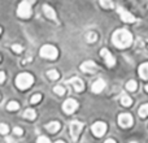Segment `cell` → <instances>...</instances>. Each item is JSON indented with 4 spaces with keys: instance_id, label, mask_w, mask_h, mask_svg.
I'll use <instances>...</instances> for the list:
<instances>
[{
    "instance_id": "cell-27",
    "label": "cell",
    "mask_w": 148,
    "mask_h": 143,
    "mask_svg": "<svg viewBox=\"0 0 148 143\" xmlns=\"http://www.w3.org/2000/svg\"><path fill=\"white\" fill-rule=\"evenodd\" d=\"M8 131H9V128H8V125H5V124H0V134H8Z\"/></svg>"
},
{
    "instance_id": "cell-5",
    "label": "cell",
    "mask_w": 148,
    "mask_h": 143,
    "mask_svg": "<svg viewBox=\"0 0 148 143\" xmlns=\"http://www.w3.org/2000/svg\"><path fill=\"white\" fill-rule=\"evenodd\" d=\"M82 129H83V124L79 121H72L69 125V130H70V135H72L73 141H77L78 137L81 135Z\"/></svg>"
},
{
    "instance_id": "cell-8",
    "label": "cell",
    "mask_w": 148,
    "mask_h": 143,
    "mask_svg": "<svg viewBox=\"0 0 148 143\" xmlns=\"http://www.w3.org/2000/svg\"><path fill=\"white\" fill-rule=\"evenodd\" d=\"M91 130H92V133H94L95 137L100 138V137H103L105 134V131H107V124L101 122V121H99V122H95L94 125H92Z\"/></svg>"
},
{
    "instance_id": "cell-14",
    "label": "cell",
    "mask_w": 148,
    "mask_h": 143,
    "mask_svg": "<svg viewBox=\"0 0 148 143\" xmlns=\"http://www.w3.org/2000/svg\"><path fill=\"white\" fill-rule=\"evenodd\" d=\"M43 12H44V14H46L47 17L49 18V20L57 21V18H56V12H55L53 8L49 7L48 4H44V5H43Z\"/></svg>"
},
{
    "instance_id": "cell-32",
    "label": "cell",
    "mask_w": 148,
    "mask_h": 143,
    "mask_svg": "<svg viewBox=\"0 0 148 143\" xmlns=\"http://www.w3.org/2000/svg\"><path fill=\"white\" fill-rule=\"evenodd\" d=\"M104 143H117V142H116L114 139H107V141H105Z\"/></svg>"
},
{
    "instance_id": "cell-17",
    "label": "cell",
    "mask_w": 148,
    "mask_h": 143,
    "mask_svg": "<svg viewBox=\"0 0 148 143\" xmlns=\"http://www.w3.org/2000/svg\"><path fill=\"white\" fill-rule=\"evenodd\" d=\"M120 100H121V104H122L123 107H130V105L133 104V100H131V98L127 96L126 94H122V95H121Z\"/></svg>"
},
{
    "instance_id": "cell-23",
    "label": "cell",
    "mask_w": 148,
    "mask_h": 143,
    "mask_svg": "<svg viewBox=\"0 0 148 143\" xmlns=\"http://www.w3.org/2000/svg\"><path fill=\"white\" fill-rule=\"evenodd\" d=\"M47 76H48V78L49 79H52V81H55V79H57L60 77V73L57 70H49V72H47Z\"/></svg>"
},
{
    "instance_id": "cell-10",
    "label": "cell",
    "mask_w": 148,
    "mask_h": 143,
    "mask_svg": "<svg viewBox=\"0 0 148 143\" xmlns=\"http://www.w3.org/2000/svg\"><path fill=\"white\" fill-rule=\"evenodd\" d=\"M100 55H101V57L104 59V61H105V64H107V67L112 68V67H114V65H116V59H114V56H113V55L110 54V52L108 51L107 48H103L101 51H100Z\"/></svg>"
},
{
    "instance_id": "cell-37",
    "label": "cell",
    "mask_w": 148,
    "mask_h": 143,
    "mask_svg": "<svg viewBox=\"0 0 148 143\" xmlns=\"http://www.w3.org/2000/svg\"><path fill=\"white\" fill-rule=\"evenodd\" d=\"M130 143H138V142H130Z\"/></svg>"
},
{
    "instance_id": "cell-24",
    "label": "cell",
    "mask_w": 148,
    "mask_h": 143,
    "mask_svg": "<svg viewBox=\"0 0 148 143\" xmlns=\"http://www.w3.org/2000/svg\"><path fill=\"white\" fill-rule=\"evenodd\" d=\"M20 108V104L17 102H9L7 105V109L8 111H17Z\"/></svg>"
},
{
    "instance_id": "cell-30",
    "label": "cell",
    "mask_w": 148,
    "mask_h": 143,
    "mask_svg": "<svg viewBox=\"0 0 148 143\" xmlns=\"http://www.w3.org/2000/svg\"><path fill=\"white\" fill-rule=\"evenodd\" d=\"M13 131H14L16 135H20V137L23 134V131H22V129H21V128H14V129H13Z\"/></svg>"
},
{
    "instance_id": "cell-7",
    "label": "cell",
    "mask_w": 148,
    "mask_h": 143,
    "mask_svg": "<svg viewBox=\"0 0 148 143\" xmlns=\"http://www.w3.org/2000/svg\"><path fill=\"white\" fill-rule=\"evenodd\" d=\"M77 108H78V103H77V100L72 99V98L66 99L64 102V104H62V109H64V112L66 113V115L74 113L77 111Z\"/></svg>"
},
{
    "instance_id": "cell-2",
    "label": "cell",
    "mask_w": 148,
    "mask_h": 143,
    "mask_svg": "<svg viewBox=\"0 0 148 143\" xmlns=\"http://www.w3.org/2000/svg\"><path fill=\"white\" fill-rule=\"evenodd\" d=\"M34 83V77L29 73H21L16 78V86L20 90H26Z\"/></svg>"
},
{
    "instance_id": "cell-21",
    "label": "cell",
    "mask_w": 148,
    "mask_h": 143,
    "mask_svg": "<svg viewBox=\"0 0 148 143\" xmlns=\"http://www.w3.org/2000/svg\"><path fill=\"white\" fill-rule=\"evenodd\" d=\"M139 116L140 117H148V104H143L139 108Z\"/></svg>"
},
{
    "instance_id": "cell-29",
    "label": "cell",
    "mask_w": 148,
    "mask_h": 143,
    "mask_svg": "<svg viewBox=\"0 0 148 143\" xmlns=\"http://www.w3.org/2000/svg\"><path fill=\"white\" fill-rule=\"evenodd\" d=\"M12 48H13V51H14L16 54H21V52H22V47H21L20 44H13Z\"/></svg>"
},
{
    "instance_id": "cell-11",
    "label": "cell",
    "mask_w": 148,
    "mask_h": 143,
    "mask_svg": "<svg viewBox=\"0 0 148 143\" xmlns=\"http://www.w3.org/2000/svg\"><path fill=\"white\" fill-rule=\"evenodd\" d=\"M68 85H70L77 92H82L84 90L83 81H82L81 78H78V77H73V78H70L69 81H68Z\"/></svg>"
},
{
    "instance_id": "cell-36",
    "label": "cell",
    "mask_w": 148,
    "mask_h": 143,
    "mask_svg": "<svg viewBox=\"0 0 148 143\" xmlns=\"http://www.w3.org/2000/svg\"><path fill=\"white\" fill-rule=\"evenodd\" d=\"M0 34H1V28H0Z\"/></svg>"
},
{
    "instance_id": "cell-20",
    "label": "cell",
    "mask_w": 148,
    "mask_h": 143,
    "mask_svg": "<svg viewBox=\"0 0 148 143\" xmlns=\"http://www.w3.org/2000/svg\"><path fill=\"white\" fill-rule=\"evenodd\" d=\"M97 39V34L94 33V31H90V33H87L86 35V41L88 42V43H94V42H96Z\"/></svg>"
},
{
    "instance_id": "cell-12",
    "label": "cell",
    "mask_w": 148,
    "mask_h": 143,
    "mask_svg": "<svg viewBox=\"0 0 148 143\" xmlns=\"http://www.w3.org/2000/svg\"><path fill=\"white\" fill-rule=\"evenodd\" d=\"M81 69L82 72H84V73H96L97 70V65L95 64L94 61H91V60H88V61H84L83 64L81 65Z\"/></svg>"
},
{
    "instance_id": "cell-22",
    "label": "cell",
    "mask_w": 148,
    "mask_h": 143,
    "mask_svg": "<svg viewBox=\"0 0 148 143\" xmlns=\"http://www.w3.org/2000/svg\"><path fill=\"white\" fill-rule=\"evenodd\" d=\"M99 3L103 8H105V9H110V8H113L112 0H99Z\"/></svg>"
},
{
    "instance_id": "cell-34",
    "label": "cell",
    "mask_w": 148,
    "mask_h": 143,
    "mask_svg": "<svg viewBox=\"0 0 148 143\" xmlns=\"http://www.w3.org/2000/svg\"><path fill=\"white\" fill-rule=\"evenodd\" d=\"M55 143H65V142H64V141H56Z\"/></svg>"
},
{
    "instance_id": "cell-13",
    "label": "cell",
    "mask_w": 148,
    "mask_h": 143,
    "mask_svg": "<svg viewBox=\"0 0 148 143\" xmlns=\"http://www.w3.org/2000/svg\"><path fill=\"white\" fill-rule=\"evenodd\" d=\"M104 89H105V81L104 79H101V78L96 79V81L94 82V85H92V91H94L95 94L101 92Z\"/></svg>"
},
{
    "instance_id": "cell-31",
    "label": "cell",
    "mask_w": 148,
    "mask_h": 143,
    "mask_svg": "<svg viewBox=\"0 0 148 143\" xmlns=\"http://www.w3.org/2000/svg\"><path fill=\"white\" fill-rule=\"evenodd\" d=\"M5 79V73H3V72H0V83H3Z\"/></svg>"
},
{
    "instance_id": "cell-33",
    "label": "cell",
    "mask_w": 148,
    "mask_h": 143,
    "mask_svg": "<svg viewBox=\"0 0 148 143\" xmlns=\"http://www.w3.org/2000/svg\"><path fill=\"white\" fill-rule=\"evenodd\" d=\"M26 1H29L30 4H33V3H35V0H26Z\"/></svg>"
},
{
    "instance_id": "cell-15",
    "label": "cell",
    "mask_w": 148,
    "mask_h": 143,
    "mask_svg": "<svg viewBox=\"0 0 148 143\" xmlns=\"http://www.w3.org/2000/svg\"><path fill=\"white\" fill-rule=\"evenodd\" d=\"M60 128H61V125H60V122H57V121H53V122H49L48 125L46 126V129L49 131V133L55 134L57 133V131L60 130Z\"/></svg>"
},
{
    "instance_id": "cell-28",
    "label": "cell",
    "mask_w": 148,
    "mask_h": 143,
    "mask_svg": "<svg viewBox=\"0 0 148 143\" xmlns=\"http://www.w3.org/2000/svg\"><path fill=\"white\" fill-rule=\"evenodd\" d=\"M36 143H51V142H49V139L47 138V137L42 135V137H39V138L36 139Z\"/></svg>"
},
{
    "instance_id": "cell-1",
    "label": "cell",
    "mask_w": 148,
    "mask_h": 143,
    "mask_svg": "<svg viewBox=\"0 0 148 143\" xmlns=\"http://www.w3.org/2000/svg\"><path fill=\"white\" fill-rule=\"evenodd\" d=\"M112 42L117 48H127L133 43V35L126 29H120L113 33Z\"/></svg>"
},
{
    "instance_id": "cell-35",
    "label": "cell",
    "mask_w": 148,
    "mask_h": 143,
    "mask_svg": "<svg viewBox=\"0 0 148 143\" xmlns=\"http://www.w3.org/2000/svg\"><path fill=\"white\" fill-rule=\"evenodd\" d=\"M146 91L148 92V85H147V86H146Z\"/></svg>"
},
{
    "instance_id": "cell-25",
    "label": "cell",
    "mask_w": 148,
    "mask_h": 143,
    "mask_svg": "<svg viewBox=\"0 0 148 143\" xmlns=\"http://www.w3.org/2000/svg\"><path fill=\"white\" fill-rule=\"evenodd\" d=\"M55 92H56L57 95H60V96H62V95L65 94V89L62 86H55Z\"/></svg>"
},
{
    "instance_id": "cell-9",
    "label": "cell",
    "mask_w": 148,
    "mask_h": 143,
    "mask_svg": "<svg viewBox=\"0 0 148 143\" xmlns=\"http://www.w3.org/2000/svg\"><path fill=\"white\" fill-rule=\"evenodd\" d=\"M117 12H118V14H120L121 20H122L123 22L133 23V22H135V21H136V18L134 17V16L131 14L130 12H127L126 9H123L122 7H118V8H117Z\"/></svg>"
},
{
    "instance_id": "cell-19",
    "label": "cell",
    "mask_w": 148,
    "mask_h": 143,
    "mask_svg": "<svg viewBox=\"0 0 148 143\" xmlns=\"http://www.w3.org/2000/svg\"><path fill=\"white\" fill-rule=\"evenodd\" d=\"M126 89L129 90V91H131V92H134L136 89H138V83H136L134 79H131V81H129L127 83H126Z\"/></svg>"
},
{
    "instance_id": "cell-4",
    "label": "cell",
    "mask_w": 148,
    "mask_h": 143,
    "mask_svg": "<svg viewBox=\"0 0 148 143\" xmlns=\"http://www.w3.org/2000/svg\"><path fill=\"white\" fill-rule=\"evenodd\" d=\"M17 14H18V17H21V18H30L31 14H33L30 3L26 1V0L21 1L17 8Z\"/></svg>"
},
{
    "instance_id": "cell-18",
    "label": "cell",
    "mask_w": 148,
    "mask_h": 143,
    "mask_svg": "<svg viewBox=\"0 0 148 143\" xmlns=\"http://www.w3.org/2000/svg\"><path fill=\"white\" fill-rule=\"evenodd\" d=\"M23 117L29 118V120H34V118L36 117V113L34 109H31V108H27V109H25V112H23Z\"/></svg>"
},
{
    "instance_id": "cell-26",
    "label": "cell",
    "mask_w": 148,
    "mask_h": 143,
    "mask_svg": "<svg viewBox=\"0 0 148 143\" xmlns=\"http://www.w3.org/2000/svg\"><path fill=\"white\" fill-rule=\"evenodd\" d=\"M40 99H42V95L40 94H35V95H33V96H31L30 102L33 103V104H36L38 102H40Z\"/></svg>"
},
{
    "instance_id": "cell-16",
    "label": "cell",
    "mask_w": 148,
    "mask_h": 143,
    "mask_svg": "<svg viewBox=\"0 0 148 143\" xmlns=\"http://www.w3.org/2000/svg\"><path fill=\"white\" fill-rule=\"evenodd\" d=\"M139 76L143 79H148V63H144L139 67Z\"/></svg>"
},
{
    "instance_id": "cell-6",
    "label": "cell",
    "mask_w": 148,
    "mask_h": 143,
    "mask_svg": "<svg viewBox=\"0 0 148 143\" xmlns=\"http://www.w3.org/2000/svg\"><path fill=\"white\" fill-rule=\"evenodd\" d=\"M133 124H134V118L129 113H121L118 116V125L121 128H130V126H133Z\"/></svg>"
},
{
    "instance_id": "cell-3",
    "label": "cell",
    "mask_w": 148,
    "mask_h": 143,
    "mask_svg": "<svg viewBox=\"0 0 148 143\" xmlns=\"http://www.w3.org/2000/svg\"><path fill=\"white\" fill-rule=\"evenodd\" d=\"M40 56L44 57V59L48 60H55L57 56H59V51L55 46L52 44H44L40 48Z\"/></svg>"
}]
</instances>
